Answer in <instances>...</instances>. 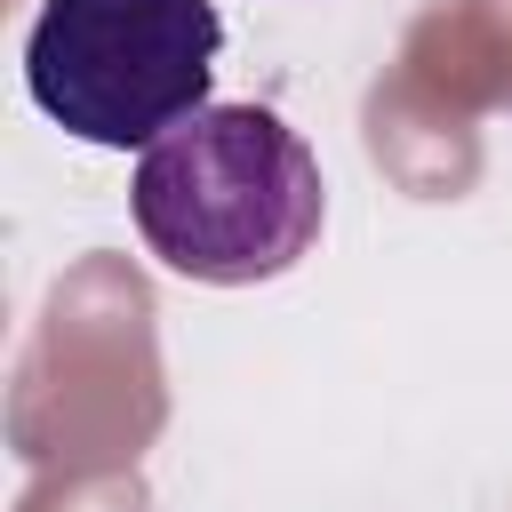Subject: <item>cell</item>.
Instances as JSON below:
<instances>
[{
	"label": "cell",
	"instance_id": "obj_1",
	"mask_svg": "<svg viewBox=\"0 0 512 512\" xmlns=\"http://www.w3.org/2000/svg\"><path fill=\"white\" fill-rule=\"evenodd\" d=\"M128 208L168 272L208 288H256L320 240L328 184L312 144L280 112L208 104L136 160Z\"/></svg>",
	"mask_w": 512,
	"mask_h": 512
},
{
	"label": "cell",
	"instance_id": "obj_2",
	"mask_svg": "<svg viewBox=\"0 0 512 512\" xmlns=\"http://www.w3.org/2000/svg\"><path fill=\"white\" fill-rule=\"evenodd\" d=\"M216 48V0H40L24 32V88L64 136L96 152H152L168 128L208 112Z\"/></svg>",
	"mask_w": 512,
	"mask_h": 512
}]
</instances>
